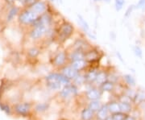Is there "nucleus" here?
<instances>
[{
    "mask_svg": "<svg viewBox=\"0 0 145 120\" xmlns=\"http://www.w3.org/2000/svg\"><path fill=\"white\" fill-rule=\"evenodd\" d=\"M75 32V27L71 22L64 20L59 24L56 31V40L59 44H63L72 37Z\"/></svg>",
    "mask_w": 145,
    "mask_h": 120,
    "instance_id": "f257e3e1",
    "label": "nucleus"
},
{
    "mask_svg": "<svg viewBox=\"0 0 145 120\" xmlns=\"http://www.w3.org/2000/svg\"><path fill=\"white\" fill-rule=\"evenodd\" d=\"M39 15L35 13L30 8H24L20 10L19 16H18V22L23 26L31 27L34 22L39 18Z\"/></svg>",
    "mask_w": 145,
    "mask_h": 120,
    "instance_id": "f03ea898",
    "label": "nucleus"
},
{
    "mask_svg": "<svg viewBox=\"0 0 145 120\" xmlns=\"http://www.w3.org/2000/svg\"><path fill=\"white\" fill-rule=\"evenodd\" d=\"M51 27L44 26V25H38V26L31 27L29 31V38L33 41H38L47 37L48 32Z\"/></svg>",
    "mask_w": 145,
    "mask_h": 120,
    "instance_id": "7ed1b4c3",
    "label": "nucleus"
},
{
    "mask_svg": "<svg viewBox=\"0 0 145 120\" xmlns=\"http://www.w3.org/2000/svg\"><path fill=\"white\" fill-rule=\"evenodd\" d=\"M68 60H69L68 52L65 50H60V51H57L53 56L52 60V65L56 67L62 68L63 66L66 65L65 64Z\"/></svg>",
    "mask_w": 145,
    "mask_h": 120,
    "instance_id": "20e7f679",
    "label": "nucleus"
},
{
    "mask_svg": "<svg viewBox=\"0 0 145 120\" xmlns=\"http://www.w3.org/2000/svg\"><path fill=\"white\" fill-rule=\"evenodd\" d=\"M92 47H93L92 44L85 37L77 38L72 44V50H79V51H82L84 52L88 51L89 49Z\"/></svg>",
    "mask_w": 145,
    "mask_h": 120,
    "instance_id": "39448f33",
    "label": "nucleus"
},
{
    "mask_svg": "<svg viewBox=\"0 0 145 120\" xmlns=\"http://www.w3.org/2000/svg\"><path fill=\"white\" fill-rule=\"evenodd\" d=\"M78 94V87L75 84H69L64 85L60 91V95L65 99H69Z\"/></svg>",
    "mask_w": 145,
    "mask_h": 120,
    "instance_id": "423d86ee",
    "label": "nucleus"
},
{
    "mask_svg": "<svg viewBox=\"0 0 145 120\" xmlns=\"http://www.w3.org/2000/svg\"><path fill=\"white\" fill-rule=\"evenodd\" d=\"M27 8H30L37 15L41 16L48 11L49 5H48V2L44 1V0H38L33 5H31L30 7H27Z\"/></svg>",
    "mask_w": 145,
    "mask_h": 120,
    "instance_id": "0eeeda50",
    "label": "nucleus"
},
{
    "mask_svg": "<svg viewBox=\"0 0 145 120\" xmlns=\"http://www.w3.org/2000/svg\"><path fill=\"white\" fill-rule=\"evenodd\" d=\"M101 57H102V52L98 48L92 47L91 48H89L88 51L85 52V60L87 63L98 61Z\"/></svg>",
    "mask_w": 145,
    "mask_h": 120,
    "instance_id": "6e6552de",
    "label": "nucleus"
},
{
    "mask_svg": "<svg viewBox=\"0 0 145 120\" xmlns=\"http://www.w3.org/2000/svg\"><path fill=\"white\" fill-rule=\"evenodd\" d=\"M61 73H62L63 75H65V77H67L68 78H69L70 80L72 81L73 79L78 76V73H80V72H78L76 69H74L70 65H66L63 66L62 68H61Z\"/></svg>",
    "mask_w": 145,
    "mask_h": 120,
    "instance_id": "1a4fd4ad",
    "label": "nucleus"
},
{
    "mask_svg": "<svg viewBox=\"0 0 145 120\" xmlns=\"http://www.w3.org/2000/svg\"><path fill=\"white\" fill-rule=\"evenodd\" d=\"M102 94H103V92L101 91V89L95 88V87H92V88L89 89L86 91V96L87 99L90 100V101H93V100L100 99Z\"/></svg>",
    "mask_w": 145,
    "mask_h": 120,
    "instance_id": "9d476101",
    "label": "nucleus"
},
{
    "mask_svg": "<svg viewBox=\"0 0 145 120\" xmlns=\"http://www.w3.org/2000/svg\"><path fill=\"white\" fill-rule=\"evenodd\" d=\"M30 109H31V105L27 102L17 104L15 107L16 113H18L19 115H26L29 112Z\"/></svg>",
    "mask_w": 145,
    "mask_h": 120,
    "instance_id": "9b49d317",
    "label": "nucleus"
},
{
    "mask_svg": "<svg viewBox=\"0 0 145 120\" xmlns=\"http://www.w3.org/2000/svg\"><path fill=\"white\" fill-rule=\"evenodd\" d=\"M20 12V9L17 7V6H13L10 8V10H8L7 14V17H6V20L7 22L10 23L11 21L14 20V19L16 16H19Z\"/></svg>",
    "mask_w": 145,
    "mask_h": 120,
    "instance_id": "f8f14e48",
    "label": "nucleus"
},
{
    "mask_svg": "<svg viewBox=\"0 0 145 120\" xmlns=\"http://www.w3.org/2000/svg\"><path fill=\"white\" fill-rule=\"evenodd\" d=\"M68 57L70 62L78 60H83L85 59V52L79 50H72L71 52L68 53Z\"/></svg>",
    "mask_w": 145,
    "mask_h": 120,
    "instance_id": "ddd939ff",
    "label": "nucleus"
},
{
    "mask_svg": "<svg viewBox=\"0 0 145 120\" xmlns=\"http://www.w3.org/2000/svg\"><path fill=\"white\" fill-rule=\"evenodd\" d=\"M109 113L108 105H103L97 111V119L99 120H106L109 117Z\"/></svg>",
    "mask_w": 145,
    "mask_h": 120,
    "instance_id": "4468645a",
    "label": "nucleus"
},
{
    "mask_svg": "<svg viewBox=\"0 0 145 120\" xmlns=\"http://www.w3.org/2000/svg\"><path fill=\"white\" fill-rule=\"evenodd\" d=\"M99 71V70H98L97 68H92V69H90L89 71H88L87 73L85 74L86 82H87V83L89 84L94 83Z\"/></svg>",
    "mask_w": 145,
    "mask_h": 120,
    "instance_id": "2eb2a0df",
    "label": "nucleus"
},
{
    "mask_svg": "<svg viewBox=\"0 0 145 120\" xmlns=\"http://www.w3.org/2000/svg\"><path fill=\"white\" fill-rule=\"evenodd\" d=\"M88 63L86 62V61L85 59L83 60H78V61H71L70 62V65L72 66L74 69H76L77 71L80 72L82 69L86 68V65Z\"/></svg>",
    "mask_w": 145,
    "mask_h": 120,
    "instance_id": "dca6fc26",
    "label": "nucleus"
},
{
    "mask_svg": "<svg viewBox=\"0 0 145 120\" xmlns=\"http://www.w3.org/2000/svg\"><path fill=\"white\" fill-rule=\"evenodd\" d=\"M107 80H108V73L103 70H99L94 83H96L99 86Z\"/></svg>",
    "mask_w": 145,
    "mask_h": 120,
    "instance_id": "f3484780",
    "label": "nucleus"
},
{
    "mask_svg": "<svg viewBox=\"0 0 145 120\" xmlns=\"http://www.w3.org/2000/svg\"><path fill=\"white\" fill-rule=\"evenodd\" d=\"M99 89H101L102 92H112L114 89V83L107 80L101 85H99Z\"/></svg>",
    "mask_w": 145,
    "mask_h": 120,
    "instance_id": "a211bd4d",
    "label": "nucleus"
},
{
    "mask_svg": "<svg viewBox=\"0 0 145 120\" xmlns=\"http://www.w3.org/2000/svg\"><path fill=\"white\" fill-rule=\"evenodd\" d=\"M78 21L79 25L82 27L83 31L86 33L89 32V25L88 22L85 20V18L82 15H78Z\"/></svg>",
    "mask_w": 145,
    "mask_h": 120,
    "instance_id": "6ab92c4d",
    "label": "nucleus"
},
{
    "mask_svg": "<svg viewBox=\"0 0 145 120\" xmlns=\"http://www.w3.org/2000/svg\"><path fill=\"white\" fill-rule=\"evenodd\" d=\"M93 114H94V112L92 111L90 109H89V108H85V109L82 111V114H81L82 119L92 120V119L93 118Z\"/></svg>",
    "mask_w": 145,
    "mask_h": 120,
    "instance_id": "aec40b11",
    "label": "nucleus"
},
{
    "mask_svg": "<svg viewBox=\"0 0 145 120\" xmlns=\"http://www.w3.org/2000/svg\"><path fill=\"white\" fill-rule=\"evenodd\" d=\"M108 109L110 113L111 114H115V113H118V112H121L120 111V107H119V102H109L108 104Z\"/></svg>",
    "mask_w": 145,
    "mask_h": 120,
    "instance_id": "412c9836",
    "label": "nucleus"
},
{
    "mask_svg": "<svg viewBox=\"0 0 145 120\" xmlns=\"http://www.w3.org/2000/svg\"><path fill=\"white\" fill-rule=\"evenodd\" d=\"M134 102L137 103H143L145 102V91H138L135 93V97L133 98Z\"/></svg>",
    "mask_w": 145,
    "mask_h": 120,
    "instance_id": "4be33fe9",
    "label": "nucleus"
},
{
    "mask_svg": "<svg viewBox=\"0 0 145 120\" xmlns=\"http://www.w3.org/2000/svg\"><path fill=\"white\" fill-rule=\"evenodd\" d=\"M101 106H102V105H101V102L99 100H93V101H90L88 106V108L93 112H97L100 109Z\"/></svg>",
    "mask_w": 145,
    "mask_h": 120,
    "instance_id": "5701e85b",
    "label": "nucleus"
},
{
    "mask_svg": "<svg viewBox=\"0 0 145 120\" xmlns=\"http://www.w3.org/2000/svg\"><path fill=\"white\" fill-rule=\"evenodd\" d=\"M40 53V50L37 47H31L27 50V55L31 58H36Z\"/></svg>",
    "mask_w": 145,
    "mask_h": 120,
    "instance_id": "b1692460",
    "label": "nucleus"
},
{
    "mask_svg": "<svg viewBox=\"0 0 145 120\" xmlns=\"http://www.w3.org/2000/svg\"><path fill=\"white\" fill-rule=\"evenodd\" d=\"M119 107H120V111L124 114H127L131 110V105L128 102H119Z\"/></svg>",
    "mask_w": 145,
    "mask_h": 120,
    "instance_id": "393cba45",
    "label": "nucleus"
},
{
    "mask_svg": "<svg viewBox=\"0 0 145 120\" xmlns=\"http://www.w3.org/2000/svg\"><path fill=\"white\" fill-rule=\"evenodd\" d=\"M47 86L50 89L53 90H58V89H61L62 84L58 82H47Z\"/></svg>",
    "mask_w": 145,
    "mask_h": 120,
    "instance_id": "a878e982",
    "label": "nucleus"
},
{
    "mask_svg": "<svg viewBox=\"0 0 145 120\" xmlns=\"http://www.w3.org/2000/svg\"><path fill=\"white\" fill-rule=\"evenodd\" d=\"M123 80L129 86H135V83H136L135 78L131 74H125L123 76Z\"/></svg>",
    "mask_w": 145,
    "mask_h": 120,
    "instance_id": "bb28decb",
    "label": "nucleus"
},
{
    "mask_svg": "<svg viewBox=\"0 0 145 120\" xmlns=\"http://www.w3.org/2000/svg\"><path fill=\"white\" fill-rule=\"evenodd\" d=\"M126 1L125 0H114V8L116 11H120L123 9Z\"/></svg>",
    "mask_w": 145,
    "mask_h": 120,
    "instance_id": "cd10ccee",
    "label": "nucleus"
},
{
    "mask_svg": "<svg viewBox=\"0 0 145 120\" xmlns=\"http://www.w3.org/2000/svg\"><path fill=\"white\" fill-rule=\"evenodd\" d=\"M75 85H82L86 83V78H85V75H82L81 73H78V75L72 80Z\"/></svg>",
    "mask_w": 145,
    "mask_h": 120,
    "instance_id": "c85d7f7f",
    "label": "nucleus"
},
{
    "mask_svg": "<svg viewBox=\"0 0 145 120\" xmlns=\"http://www.w3.org/2000/svg\"><path fill=\"white\" fill-rule=\"evenodd\" d=\"M38 0H18V2L20 3L21 6H23L24 8L30 7L31 5H33Z\"/></svg>",
    "mask_w": 145,
    "mask_h": 120,
    "instance_id": "c756f323",
    "label": "nucleus"
},
{
    "mask_svg": "<svg viewBox=\"0 0 145 120\" xmlns=\"http://www.w3.org/2000/svg\"><path fill=\"white\" fill-rule=\"evenodd\" d=\"M133 52H134L136 57L142 59V57H143V50L139 45H135L133 47Z\"/></svg>",
    "mask_w": 145,
    "mask_h": 120,
    "instance_id": "7c9ffc66",
    "label": "nucleus"
},
{
    "mask_svg": "<svg viewBox=\"0 0 145 120\" xmlns=\"http://www.w3.org/2000/svg\"><path fill=\"white\" fill-rule=\"evenodd\" d=\"M127 115L123 112H118V113H115V114H112L111 115V118L113 120H124L125 117Z\"/></svg>",
    "mask_w": 145,
    "mask_h": 120,
    "instance_id": "2f4dec72",
    "label": "nucleus"
},
{
    "mask_svg": "<svg viewBox=\"0 0 145 120\" xmlns=\"http://www.w3.org/2000/svg\"><path fill=\"white\" fill-rule=\"evenodd\" d=\"M48 105L47 103H39L36 105V110L37 112H44L48 109Z\"/></svg>",
    "mask_w": 145,
    "mask_h": 120,
    "instance_id": "473e14b6",
    "label": "nucleus"
},
{
    "mask_svg": "<svg viewBox=\"0 0 145 120\" xmlns=\"http://www.w3.org/2000/svg\"><path fill=\"white\" fill-rule=\"evenodd\" d=\"M135 8V7L134 5H131L129 6L127 8V10L125 11V14H124V17L125 18H128L131 15V13H132V11L134 10V9Z\"/></svg>",
    "mask_w": 145,
    "mask_h": 120,
    "instance_id": "72a5a7b5",
    "label": "nucleus"
},
{
    "mask_svg": "<svg viewBox=\"0 0 145 120\" xmlns=\"http://www.w3.org/2000/svg\"><path fill=\"white\" fill-rule=\"evenodd\" d=\"M0 107H1V110H3V111H4L7 114H10V109L8 105L1 104L0 105Z\"/></svg>",
    "mask_w": 145,
    "mask_h": 120,
    "instance_id": "f704fd0d",
    "label": "nucleus"
},
{
    "mask_svg": "<svg viewBox=\"0 0 145 120\" xmlns=\"http://www.w3.org/2000/svg\"><path fill=\"white\" fill-rule=\"evenodd\" d=\"M119 101L120 102H128V103H131V98H130L127 95H123L119 98Z\"/></svg>",
    "mask_w": 145,
    "mask_h": 120,
    "instance_id": "c9c22d12",
    "label": "nucleus"
},
{
    "mask_svg": "<svg viewBox=\"0 0 145 120\" xmlns=\"http://www.w3.org/2000/svg\"><path fill=\"white\" fill-rule=\"evenodd\" d=\"M145 6V0H139V2L137 3V4L135 6V8L137 9H141L144 8Z\"/></svg>",
    "mask_w": 145,
    "mask_h": 120,
    "instance_id": "e433bc0d",
    "label": "nucleus"
},
{
    "mask_svg": "<svg viewBox=\"0 0 145 120\" xmlns=\"http://www.w3.org/2000/svg\"><path fill=\"white\" fill-rule=\"evenodd\" d=\"M124 120H135V119L134 118V117H132V116H126L125 117Z\"/></svg>",
    "mask_w": 145,
    "mask_h": 120,
    "instance_id": "4c0bfd02",
    "label": "nucleus"
},
{
    "mask_svg": "<svg viewBox=\"0 0 145 120\" xmlns=\"http://www.w3.org/2000/svg\"><path fill=\"white\" fill-rule=\"evenodd\" d=\"M116 55H117V57H119V59L122 61V62H123V60L122 59V56L120 55V53H119V52H116Z\"/></svg>",
    "mask_w": 145,
    "mask_h": 120,
    "instance_id": "58836bf2",
    "label": "nucleus"
},
{
    "mask_svg": "<svg viewBox=\"0 0 145 120\" xmlns=\"http://www.w3.org/2000/svg\"><path fill=\"white\" fill-rule=\"evenodd\" d=\"M106 120H113V119H112L111 116H109L108 118H107V119H106Z\"/></svg>",
    "mask_w": 145,
    "mask_h": 120,
    "instance_id": "ea45409f",
    "label": "nucleus"
},
{
    "mask_svg": "<svg viewBox=\"0 0 145 120\" xmlns=\"http://www.w3.org/2000/svg\"><path fill=\"white\" fill-rule=\"evenodd\" d=\"M93 2H95V3H98V2H101V1H103V0H93Z\"/></svg>",
    "mask_w": 145,
    "mask_h": 120,
    "instance_id": "a19ab883",
    "label": "nucleus"
},
{
    "mask_svg": "<svg viewBox=\"0 0 145 120\" xmlns=\"http://www.w3.org/2000/svg\"><path fill=\"white\" fill-rule=\"evenodd\" d=\"M103 1H105V2H106V3H107L110 2V0H103Z\"/></svg>",
    "mask_w": 145,
    "mask_h": 120,
    "instance_id": "79ce46f5",
    "label": "nucleus"
},
{
    "mask_svg": "<svg viewBox=\"0 0 145 120\" xmlns=\"http://www.w3.org/2000/svg\"><path fill=\"white\" fill-rule=\"evenodd\" d=\"M48 1H49V2H56L57 0H48Z\"/></svg>",
    "mask_w": 145,
    "mask_h": 120,
    "instance_id": "37998d69",
    "label": "nucleus"
}]
</instances>
